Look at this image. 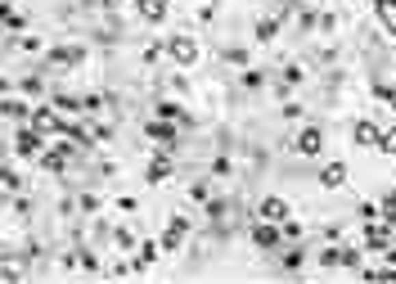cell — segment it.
Returning <instances> with one entry per match:
<instances>
[{
    "label": "cell",
    "instance_id": "obj_13",
    "mask_svg": "<svg viewBox=\"0 0 396 284\" xmlns=\"http://www.w3.org/2000/svg\"><path fill=\"white\" fill-rule=\"evenodd\" d=\"M144 176H149V185H158V181H167V176H172V163H167V158H153Z\"/></svg>",
    "mask_w": 396,
    "mask_h": 284
},
{
    "label": "cell",
    "instance_id": "obj_12",
    "mask_svg": "<svg viewBox=\"0 0 396 284\" xmlns=\"http://www.w3.org/2000/svg\"><path fill=\"white\" fill-rule=\"evenodd\" d=\"M378 135H383L378 122H356V144H378Z\"/></svg>",
    "mask_w": 396,
    "mask_h": 284
},
{
    "label": "cell",
    "instance_id": "obj_17",
    "mask_svg": "<svg viewBox=\"0 0 396 284\" xmlns=\"http://www.w3.org/2000/svg\"><path fill=\"white\" fill-rule=\"evenodd\" d=\"M23 90H27V95H41L45 81H41V77H23Z\"/></svg>",
    "mask_w": 396,
    "mask_h": 284
},
{
    "label": "cell",
    "instance_id": "obj_10",
    "mask_svg": "<svg viewBox=\"0 0 396 284\" xmlns=\"http://www.w3.org/2000/svg\"><path fill=\"white\" fill-rule=\"evenodd\" d=\"M144 131H149L153 140H162V144H176V131H172V122H167V118H153Z\"/></svg>",
    "mask_w": 396,
    "mask_h": 284
},
{
    "label": "cell",
    "instance_id": "obj_19",
    "mask_svg": "<svg viewBox=\"0 0 396 284\" xmlns=\"http://www.w3.org/2000/svg\"><path fill=\"white\" fill-rule=\"evenodd\" d=\"M378 144H383L387 153H396V127H392V131H383V135H378Z\"/></svg>",
    "mask_w": 396,
    "mask_h": 284
},
{
    "label": "cell",
    "instance_id": "obj_8",
    "mask_svg": "<svg viewBox=\"0 0 396 284\" xmlns=\"http://www.w3.org/2000/svg\"><path fill=\"white\" fill-rule=\"evenodd\" d=\"M140 5V18L144 23H162L167 18V0H135Z\"/></svg>",
    "mask_w": 396,
    "mask_h": 284
},
{
    "label": "cell",
    "instance_id": "obj_11",
    "mask_svg": "<svg viewBox=\"0 0 396 284\" xmlns=\"http://www.w3.org/2000/svg\"><path fill=\"white\" fill-rule=\"evenodd\" d=\"M158 118H167V122H181V127H189V113H185L181 109V104H172V99H162V104H158Z\"/></svg>",
    "mask_w": 396,
    "mask_h": 284
},
{
    "label": "cell",
    "instance_id": "obj_14",
    "mask_svg": "<svg viewBox=\"0 0 396 284\" xmlns=\"http://www.w3.org/2000/svg\"><path fill=\"white\" fill-rule=\"evenodd\" d=\"M302 81H306V73H302L298 64H289V68H284V86H302Z\"/></svg>",
    "mask_w": 396,
    "mask_h": 284
},
{
    "label": "cell",
    "instance_id": "obj_2",
    "mask_svg": "<svg viewBox=\"0 0 396 284\" xmlns=\"http://www.w3.org/2000/svg\"><path fill=\"white\" fill-rule=\"evenodd\" d=\"M36 149H41V131H36V127H23V131L14 135V153H18V158H32Z\"/></svg>",
    "mask_w": 396,
    "mask_h": 284
},
{
    "label": "cell",
    "instance_id": "obj_18",
    "mask_svg": "<svg viewBox=\"0 0 396 284\" xmlns=\"http://www.w3.org/2000/svg\"><path fill=\"white\" fill-rule=\"evenodd\" d=\"M153 257H158V244H144V248H140V257H135V262H140V266H149Z\"/></svg>",
    "mask_w": 396,
    "mask_h": 284
},
{
    "label": "cell",
    "instance_id": "obj_22",
    "mask_svg": "<svg viewBox=\"0 0 396 284\" xmlns=\"http://www.w3.org/2000/svg\"><path fill=\"white\" fill-rule=\"evenodd\" d=\"M18 45H23V50H27V55H36V50H41V36H23Z\"/></svg>",
    "mask_w": 396,
    "mask_h": 284
},
{
    "label": "cell",
    "instance_id": "obj_16",
    "mask_svg": "<svg viewBox=\"0 0 396 284\" xmlns=\"http://www.w3.org/2000/svg\"><path fill=\"white\" fill-rule=\"evenodd\" d=\"M18 185H23L18 176H14V172H10V167H0V190H18Z\"/></svg>",
    "mask_w": 396,
    "mask_h": 284
},
{
    "label": "cell",
    "instance_id": "obj_6",
    "mask_svg": "<svg viewBox=\"0 0 396 284\" xmlns=\"http://www.w3.org/2000/svg\"><path fill=\"white\" fill-rule=\"evenodd\" d=\"M320 185H324V190H343V185H347V163H329V167L320 172Z\"/></svg>",
    "mask_w": 396,
    "mask_h": 284
},
{
    "label": "cell",
    "instance_id": "obj_3",
    "mask_svg": "<svg viewBox=\"0 0 396 284\" xmlns=\"http://www.w3.org/2000/svg\"><path fill=\"white\" fill-rule=\"evenodd\" d=\"M252 244H257V248H275V244H279V226L261 217L257 226H252Z\"/></svg>",
    "mask_w": 396,
    "mask_h": 284
},
{
    "label": "cell",
    "instance_id": "obj_20",
    "mask_svg": "<svg viewBox=\"0 0 396 284\" xmlns=\"http://www.w3.org/2000/svg\"><path fill=\"white\" fill-rule=\"evenodd\" d=\"M225 59H230V64H248V50H239V45H230V50H225Z\"/></svg>",
    "mask_w": 396,
    "mask_h": 284
},
{
    "label": "cell",
    "instance_id": "obj_1",
    "mask_svg": "<svg viewBox=\"0 0 396 284\" xmlns=\"http://www.w3.org/2000/svg\"><path fill=\"white\" fill-rule=\"evenodd\" d=\"M167 55H172L176 64H198V41H194V36H172V41H167Z\"/></svg>",
    "mask_w": 396,
    "mask_h": 284
},
{
    "label": "cell",
    "instance_id": "obj_23",
    "mask_svg": "<svg viewBox=\"0 0 396 284\" xmlns=\"http://www.w3.org/2000/svg\"><path fill=\"white\" fill-rule=\"evenodd\" d=\"M113 240H118V244H122V248H131V244H135V235H131V230H127V226H122V230H118V235H113Z\"/></svg>",
    "mask_w": 396,
    "mask_h": 284
},
{
    "label": "cell",
    "instance_id": "obj_24",
    "mask_svg": "<svg viewBox=\"0 0 396 284\" xmlns=\"http://www.w3.org/2000/svg\"><path fill=\"white\" fill-rule=\"evenodd\" d=\"M189 198L194 203H207V185H189Z\"/></svg>",
    "mask_w": 396,
    "mask_h": 284
},
{
    "label": "cell",
    "instance_id": "obj_9",
    "mask_svg": "<svg viewBox=\"0 0 396 284\" xmlns=\"http://www.w3.org/2000/svg\"><path fill=\"white\" fill-rule=\"evenodd\" d=\"M374 10H378V23L387 27V36H396V0H374Z\"/></svg>",
    "mask_w": 396,
    "mask_h": 284
},
{
    "label": "cell",
    "instance_id": "obj_4",
    "mask_svg": "<svg viewBox=\"0 0 396 284\" xmlns=\"http://www.w3.org/2000/svg\"><path fill=\"white\" fill-rule=\"evenodd\" d=\"M0 118H10V122H27L32 118V109H27V99H0Z\"/></svg>",
    "mask_w": 396,
    "mask_h": 284
},
{
    "label": "cell",
    "instance_id": "obj_15",
    "mask_svg": "<svg viewBox=\"0 0 396 284\" xmlns=\"http://www.w3.org/2000/svg\"><path fill=\"white\" fill-rule=\"evenodd\" d=\"M279 32V23L275 18H266V23H257V41H270V36Z\"/></svg>",
    "mask_w": 396,
    "mask_h": 284
},
{
    "label": "cell",
    "instance_id": "obj_5",
    "mask_svg": "<svg viewBox=\"0 0 396 284\" xmlns=\"http://www.w3.org/2000/svg\"><path fill=\"white\" fill-rule=\"evenodd\" d=\"M320 144H324V131H320V127H306V131L298 135V144H293V149L311 158V153H320Z\"/></svg>",
    "mask_w": 396,
    "mask_h": 284
},
{
    "label": "cell",
    "instance_id": "obj_21",
    "mask_svg": "<svg viewBox=\"0 0 396 284\" xmlns=\"http://www.w3.org/2000/svg\"><path fill=\"white\" fill-rule=\"evenodd\" d=\"M378 99H383L387 109H396V90H392V86H378Z\"/></svg>",
    "mask_w": 396,
    "mask_h": 284
},
{
    "label": "cell",
    "instance_id": "obj_7",
    "mask_svg": "<svg viewBox=\"0 0 396 284\" xmlns=\"http://www.w3.org/2000/svg\"><path fill=\"white\" fill-rule=\"evenodd\" d=\"M257 212H261L266 221H284V217H289V203H284V198H275V194H266Z\"/></svg>",
    "mask_w": 396,
    "mask_h": 284
}]
</instances>
